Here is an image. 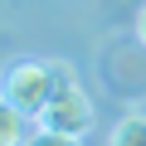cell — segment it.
<instances>
[{"label":"cell","instance_id":"obj_1","mask_svg":"<svg viewBox=\"0 0 146 146\" xmlns=\"http://www.w3.org/2000/svg\"><path fill=\"white\" fill-rule=\"evenodd\" d=\"M93 122H98L93 98L73 83V73L58 63V93H54V102L39 112V127H49V131H68V136H83V131H93Z\"/></svg>","mask_w":146,"mask_h":146},{"label":"cell","instance_id":"obj_2","mask_svg":"<svg viewBox=\"0 0 146 146\" xmlns=\"http://www.w3.org/2000/svg\"><path fill=\"white\" fill-rule=\"evenodd\" d=\"M0 88H5V98H10L25 117L39 122V112H44V107L54 102V93H58V63H15Z\"/></svg>","mask_w":146,"mask_h":146},{"label":"cell","instance_id":"obj_3","mask_svg":"<svg viewBox=\"0 0 146 146\" xmlns=\"http://www.w3.org/2000/svg\"><path fill=\"white\" fill-rule=\"evenodd\" d=\"M0 146H25V112L0 88Z\"/></svg>","mask_w":146,"mask_h":146},{"label":"cell","instance_id":"obj_4","mask_svg":"<svg viewBox=\"0 0 146 146\" xmlns=\"http://www.w3.org/2000/svg\"><path fill=\"white\" fill-rule=\"evenodd\" d=\"M107 146H146V112H127V117L112 127Z\"/></svg>","mask_w":146,"mask_h":146},{"label":"cell","instance_id":"obj_5","mask_svg":"<svg viewBox=\"0 0 146 146\" xmlns=\"http://www.w3.org/2000/svg\"><path fill=\"white\" fill-rule=\"evenodd\" d=\"M25 146H83V141L68 136V131H49V127H39L34 136H25Z\"/></svg>","mask_w":146,"mask_h":146},{"label":"cell","instance_id":"obj_6","mask_svg":"<svg viewBox=\"0 0 146 146\" xmlns=\"http://www.w3.org/2000/svg\"><path fill=\"white\" fill-rule=\"evenodd\" d=\"M136 34H141V44H146V5H141V15H136Z\"/></svg>","mask_w":146,"mask_h":146}]
</instances>
